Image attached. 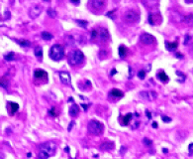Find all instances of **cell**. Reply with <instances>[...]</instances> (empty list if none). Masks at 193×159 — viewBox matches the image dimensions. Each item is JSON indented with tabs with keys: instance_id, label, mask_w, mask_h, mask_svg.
I'll use <instances>...</instances> for the list:
<instances>
[{
	"instance_id": "obj_1",
	"label": "cell",
	"mask_w": 193,
	"mask_h": 159,
	"mask_svg": "<svg viewBox=\"0 0 193 159\" xmlns=\"http://www.w3.org/2000/svg\"><path fill=\"white\" fill-rule=\"evenodd\" d=\"M91 37H92L93 40L99 41V42H101V43H106L109 41L110 35H109L108 30L104 29V28L98 27V28H96V29L92 30Z\"/></svg>"
},
{
	"instance_id": "obj_2",
	"label": "cell",
	"mask_w": 193,
	"mask_h": 159,
	"mask_svg": "<svg viewBox=\"0 0 193 159\" xmlns=\"http://www.w3.org/2000/svg\"><path fill=\"white\" fill-rule=\"evenodd\" d=\"M64 57V47L60 44H55L50 50V58L54 61H60Z\"/></svg>"
},
{
	"instance_id": "obj_3",
	"label": "cell",
	"mask_w": 193,
	"mask_h": 159,
	"mask_svg": "<svg viewBox=\"0 0 193 159\" xmlns=\"http://www.w3.org/2000/svg\"><path fill=\"white\" fill-rule=\"evenodd\" d=\"M84 61V55L80 50H75L71 52L68 56V64L72 67L78 66Z\"/></svg>"
},
{
	"instance_id": "obj_4",
	"label": "cell",
	"mask_w": 193,
	"mask_h": 159,
	"mask_svg": "<svg viewBox=\"0 0 193 159\" xmlns=\"http://www.w3.org/2000/svg\"><path fill=\"white\" fill-rule=\"evenodd\" d=\"M87 129L90 133L93 134V135H99V134H101L104 131V125L102 124L100 121L92 119L88 122Z\"/></svg>"
},
{
	"instance_id": "obj_5",
	"label": "cell",
	"mask_w": 193,
	"mask_h": 159,
	"mask_svg": "<svg viewBox=\"0 0 193 159\" xmlns=\"http://www.w3.org/2000/svg\"><path fill=\"white\" fill-rule=\"evenodd\" d=\"M124 21L128 23H137L140 19V13L137 10H128L125 12L124 16Z\"/></svg>"
},
{
	"instance_id": "obj_6",
	"label": "cell",
	"mask_w": 193,
	"mask_h": 159,
	"mask_svg": "<svg viewBox=\"0 0 193 159\" xmlns=\"http://www.w3.org/2000/svg\"><path fill=\"white\" fill-rule=\"evenodd\" d=\"M40 150H44V151H46L50 156H53L56 153V144L53 141L44 142L43 144L40 145Z\"/></svg>"
},
{
	"instance_id": "obj_7",
	"label": "cell",
	"mask_w": 193,
	"mask_h": 159,
	"mask_svg": "<svg viewBox=\"0 0 193 159\" xmlns=\"http://www.w3.org/2000/svg\"><path fill=\"white\" fill-rule=\"evenodd\" d=\"M42 11H43V7L41 5H34L29 10V16H30L32 19H36L42 13Z\"/></svg>"
},
{
	"instance_id": "obj_8",
	"label": "cell",
	"mask_w": 193,
	"mask_h": 159,
	"mask_svg": "<svg viewBox=\"0 0 193 159\" xmlns=\"http://www.w3.org/2000/svg\"><path fill=\"white\" fill-rule=\"evenodd\" d=\"M140 96H141L143 99H145L149 101H153L155 100L158 99V93L154 91H146V92H141L140 93Z\"/></svg>"
},
{
	"instance_id": "obj_9",
	"label": "cell",
	"mask_w": 193,
	"mask_h": 159,
	"mask_svg": "<svg viewBox=\"0 0 193 159\" xmlns=\"http://www.w3.org/2000/svg\"><path fill=\"white\" fill-rule=\"evenodd\" d=\"M141 42L145 45H153L155 42V38L151 34L144 33L141 35Z\"/></svg>"
},
{
	"instance_id": "obj_10",
	"label": "cell",
	"mask_w": 193,
	"mask_h": 159,
	"mask_svg": "<svg viewBox=\"0 0 193 159\" xmlns=\"http://www.w3.org/2000/svg\"><path fill=\"white\" fill-rule=\"evenodd\" d=\"M60 81L64 85H71V76H69V74L67 72H60Z\"/></svg>"
},
{
	"instance_id": "obj_11",
	"label": "cell",
	"mask_w": 193,
	"mask_h": 159,
	"mask_svg": "<svg viewBox=\"0 0 193 159\" xmlns=\"http://www.w3.org/2000/svg\"><path fill=\"white\" fill-rule=\"evenodd\" d=\"M34 77L36 79L39 80H47L48 79V74L47 72H45L42 69H36L34 72Z\"/></svg>"
},
{
	"instance_id": "obj_12",
	"label": "cell",
	"mask_w": 193,
	"mask_h": 159,
	"mask_svg": "<svg viewBox=\"0 0 193 159\" xmlns=\"http://www.w3.org/2000/svg\"><path fill=\"white\" fill-rule=\"evenodd\" d=\"M105 4L106 3L104 1H102V0H92L90 2V5L94 9H101V8H103L105 6Z\"/></svg>"
},
{
	"instance_id": "obj_13",
	"label": "cell",
	"mask_w": 193,
	"mask_h": 159,
	"mask_svg": "<svg viewBox=\"0 0 193 159\" xmlns=\"http://www.w3.org/2000/svg\"><path fill=\"white\" fill-rule=\"evenodd\" d=\"M7 108H9L10 115H14V113L19 109V104H16V103H12V101H9V103L7 104Z\"/></svg>"
},
{
	"instance_id": "obj_14",
	"label": "cell",
	"mask_w": 193,
	"mask_h": 159,
	"mask_svg": "<svg viewBox=\"0 0 193 159\" xmlns=\"http://www.w3.org/2000/svg\"><path fill=\"white\" fill-rule=\"evenodd\" d=\"M79 113V107L77 104H72L69 108V115L71 117H76Z\"/></svg>"
},
{
	"instance_id": "obj_15",
	"label": "cell",
	"mask_w": 193,
	"mask_h": 159,
	"mask_svg": "<svg viewBox=\"0 0 193 159\" xmlns=\"http://www.w3.org/2000/svg\"><path fill=\"white\" fill-rule=\"evenodd\" d=\"M114 148H115L114 142H111V141L103 142V143L100 145V149L101 150H111V149H114Z\"/></svg>"
},
{
	"instance_id": "obj_16",
	"label": "cell",
	"mask_w": 193,
	"mask_h": 159,
	"mask_svg": "<svg viewBox=\"0 0 193 159\" xmlns=\"http://www.w3.org/2000/svg\"><path fill=\"white\" fill-rule=\"evenodd\" d=\"M34 54L38 60H42L43 59V48L40 46H37L34 49Z\"/></svg>"
},
{
	"instance_id": "obj_17",
	"label": "cell",
	"mask_w": 193,
	"mask_h": 159,
	"mask_svg": "<svg viewBox=\"0 0 193 159\" xmlns=\"http://www.w3.org/2000/svg\"><path fill=\"white\" fill-rule=\"evenodd\" d=\"M166 48L167 49L168 51H170V52H172V51H174V50H176V48H177V46H178V44L177 43H170V42H167V41H166Z\"/></svg>"
},
{
	"instance_id": "obj_18",
	"label": "cell",
	"mask_w": 193,
	"mask_h": 159,
	"mask_svg": "<svg viewBox=\"0 0 193 159\" xmlns=\"http://www.w3.org/2000/svg\"><path fill=\"white\" fill-rule=\"evenodd\" d=\"M157 76H158V78L162 81V83H167L168 81V77L166 76V74L165 72H158L157 74Z\"/></svg>"
},
{
	"instance_id": "obj_19",
	"label": "cell",
	"mask_w": 193,
	"mask_h": 159,
	"mask_svg": "<svg viewBox=\"0 0 193 159\" xmlns=\"http://www.w3.org/2000/svg\"><path fill=\"white\" fill-rule=\"evenodd\" d=\"M110 96H112L114 97H122L123 96H124V93H123V92L119 91V89H114L110 92Z\"/></svg>"
},
{
	"instance_id": "obj_20",
	"label": "cell",
	"mask_w": 193,
	"mask_h": 159,
	"mask_svg": "<svg viewBox=\"0 0 193 159\" xmlns=\"http://www.w3.org/2000/svg\"><path fill=\"white\" fill-rule=\"evenodd\" d=\"M16 42H17L20 46L21 47H30L31 46V42L28 40H25V39H20V40H16Z\"/></svg>"
},
{
	"instance_id": "obj_21",
	"label": "cell",
	"mask_w": 193,
	"mask_h": 159,
	"mask_svg": "<svg viewBox=\"0 0 193 159\" xmlns=\"http://www.w3.org/2000/svg\"><path fill=\"white\" fill-rule=\"evenodd\" d=\"M132 119V113H128L127 115L122 117V124L123 125H128L129 122Z\"/></svg>"
},
{
	"instance_id": "obj_22",
	"label": "cell",
	"mask_w": 193,
	"mask_h": 159,
	"mask_svg": "<svg viewBox=\"0 0 193 159\" xmlns=\"http://www.w3.org/2000/svg\"><path fill=\"white\" fill-rule=\"evenodd\" d=\"M8 85H9V81L6 78V77H2V78H0V85H1L2 88L4 89H8Z\"/></svg>"
},
{
	"instance_id": "obj_23",
	"label": "cell",
	"mask_w": 193,
	"mask_h": 159,
	"mask_svg": "<svg viewBox=\"0 0 193 159\" xmlns=\"http://www.w3.org/2000/svg\"><path fill=\"white\" fill-rule=\"evenodd\" d=\"M41 36H42V38H43L44 40H46V41H50V40L53 39V37H54V36H53V35L50 33V32H47V31L42 32V34H41Z\"/></svg>"
},
{
	"instance_id": "obj_24",
	"label": "cell",
	"mask_w": 193,
	"mask_h": 159,
	"mask_svg": "<svg viewBox=\"0 0 193 159\" xmlns=\"http://www.w3.org/2000/svg\"><path fill=\"white\" fill-rule=\"evenodd\" d=\"M118 51H119V56H120L121 58H124L125 55H126V53H127V49H126V47L124 46V45L119 46Z\"/></svg>"
},
{
	"instance_id": "obj_25",
	"label": "cell",
	"mask_w": 193,
	"mask_h": 159,
	"mask_svg": "<svg viewBox=\"0 0 193 159\" xmlns=\"http://www.w3.org/2000/svg\"><path fill=\"white\" fill-rule=\"evenodd\" d=\"M4 59L6 61H13L15 59V53H13V52L7 53V54L4 55Z\"/></svg>"
},
{
	"instance_id": "obj_26",
	"label": "cell",
	"mask_w": 193,
	"mask_h": 159,
	"mask_svg": "<svg viewBox=\"0 0 193 159\" xmlns=\"http://www.w3.org/2000/svg\"><path fill=\"white\" fill-rule=\"evenodd\" d=\"M38 157H39V159H48L49 157H51V156L49 155L46 151H44V150H40Z\"/></svg>"
},
{
	"instance_id": "obj_27",
	"label": "cell",
	"mask_w": 193,
	"mask_h": 159,
	"mask_svg": "<svg viewBox=\"0 0 193 159\" xmlns=\"http://www.w3.org/2000/svg\"><path fill=\"white\" fill-rule=\"evenodd\" d=\"M75 22L78 24L79 26L83 27V28H86L88 25V22L87 21H83V20H75Z\"/></svg>"
},
{
	"instance_id": "obj_28",
	"label": "cell",
	"mask_w": 193,
	"mask_h": 159,
	"mask_svg": "<svg viewBox=\"0 0 193 159\" xmlns=\"http://www.w3.org/2000/svg\"><path fill=\"white\" fill-rule=\"evenodd\" d=\"M49 113H50V115H53V116H57V115H59V111H57L56 108H53L51 111L49 112Z\"/></svg>"
},
{
	"instance_id": "obj_29",
	"label": "cell",
	"mask_w": 193,
	"mask_h": 159,
	"mask_svg": "<svg viewBox=\"0 0 193 159\" xmlns=\"http://www.w3.org/2000/svg\"><path fill=\"white\" fill-rule=\"evenodd\" d=\"M48 14H49V16H50V17H52V18H56V15H57V13L56 12V10H53V9H49V10H48Z\"/></svg>"
},
{
	"instance_id": "obj_30",
	"label": "cell",
	"mask_w": 193,
	"mask_h": 159,
	"mask_svg": "<svg viewBox=\"0 0 193 159\" xmlns=\"http://www.w3.org/2000/svg\"><path fill=\"white\" fill-rule=\"evenodd\" d=\"M143 143L145 144L146 146H151V143H153V142H151V139H149V138H147V137H145L143 139Z\"/></svg>"
},
{
	"instance_id": "obj_31",
	"label": "cell",
	"mask_w": 193,
	"mask_h": 159,
	"mask_svg": "<svg viewBox=\"0 0 193 159\" xmlns=\"http://www.w3.org/2000/svg\"><path fill=\"white\" fill-rule=\"evenodd\" d=\"M138 77H139L140 79H145V77H146V72L144 71V70L139 71V72H138Z\"/></svg>"
},
{
	"instance_id": "obj_32",
	"label": "cell",
	"mask_w": 193,
	"mask_h": 159,
	"mask_svg": "<svg viewBox=\"0 0 193 159\" xmlns=\"http://www.w3.org/2000/svg\"><path fill=\"white\" fill-rule=\"evenodd\" d=\"M190 40H191V37H190V36H189V35H186V36H185V41H184V44L187 45L188 43L190 42Z\"/></svg>"
},
{
	"instance_id": "obj_33",
	"label": "cell",
	"mask_w": 193,
	"mask_h": 159,
	"mask_svg": "<svg viewBox=\"0 0 193 159\" xmlns=\"http://www.w3.org/2000/svg\"><path fill=\"white\" fill-rule=\"evenodd\" d=\"M162 120L165 122H170L171 119H170V117H168V116H162Z\"/></svg>"
},
{
	"instance_id": "obj_34",
	"label": "cell",
	"mask_w": 193,
	"mask_h": 159,
	"mask_svg": "<svg viewBox=\"0 0 193 159\" xmlns=\"http://www.w3.org/2000/svg\"><path fill=\"white\" fill-rule=\"evenodd\" d=\"M102 55H105V57H106V56L108 55V53L106 52V51L104 50V49H103V50H101V51H100V53H99V56H100V57H101Z\"/></svg>"
},
{
	"instance_id": "obj_35",
	"label": "cell",
	"mask_w": 193,
	"mask_h": 159,
	"mask_svg": "<svg viewBox=\"0 0 193 159\" xmlns=\"http://www.w3.org/2000/svg\"><path fill=\"white\" fill-rule=\"evenodd\" d=\"M73 125H75V121H72L71 123H69V125H68V131H71Z\"/></svg>"
},
{
	"instance_id": "obj_36",
	"label": "cell",
	"mask_w": 193,
	"mask_h": 159,
	"mask_svg": "<svg viewBox=\"0 0 193 159\" xmlns=\"http://www.w3.org/2000/svg\"><path fill=\"white\" fill-rule=\"evenodd\" d=\"M192 148H193V144L190 143V145H189V155L190 156H192Z\"/></svg>"
},
{
	"instance_id": "obj_37",
	"label": "cell",
	"mask_w": 193,
	"mask_h": 159,
	"mask_svg": "<svg viewBox=\"0 0 193 159\" xmlns=\"http://www.w3.org/2000/svg\"><path fill=\"white\" fill-rule=\"evenodd\" d=\"M117 73V71H116V69H113L112 70V73H111V76H113V75H115Z\"/></svg>"
},
{
	"instance_id": "obj_38",
	"label": "cell",
	"mask_w": 193,
	"mask_h": 159,
	"mask_svg": "<svg viewBox=\"0 0 193 159\" xmlns=\"http://www.w3.org/2000/svg\"><path fill=\"white\" fill-rule=\"evenodd\" d=\"M129 71H130V76H129V78H132V68L129 67Z\"/></svg>"
},
{
	"instance_id": "obj_39",
	"label": "cell",
	"mask_w": 193,
	"mask_h": 159,
	"mask_svg": "<svg viewBox=\"0 0 193 159\" xmlns=\"http://www.w3.org/2000/svg\"><path fill=\"white\" fill-rule=\"evenodd\" d=\"M126 148L124 147V146H123V147L121 148V154H122V155H123V154H124L125 153V151H124V150H125Z\"/></svg>"
},
{
	"instance_id": "obj_40",
	"label": "cell",
	"mask_w": 193,
	"mask_h": 159,
	"mask_svg": "<svg viewBox=\"0 0 193 159\" xmlns=\"http://www.w3.org/2000/svg\"><path fill=\"white\" fill-rule=\"evenodd\" d=\"M176 57H177V58H179V59H181V58H183V55L181 56V55L178 54V53H177V54H176Z\"/></svg>"
},
{
	"instance_id": "obj_41",
	"label": "cell",
	"mask_w": 193,
	"mask_h": 159,
	"mask_svg": "<svg viewBox=\"0 0 193 159\" xmlns=\"http://www.w3.org/2000/svg\"><path fill=\"white\" fill-rule=\"evenodd\" d=\"M0 159H4V155H3V153H0Z\"/></svg>"
},
{
	"instance_id": "obj_42",
	"label": "cell",
	"mask_w": 193,
	"mask_h": 159,
	"mask_svg": "<svg viewBox=\"0 0 193 159\" xmlns=\"http://www.w3.org/2000/svg\"><path fill=\"white\" fill-rule=\"evenodd\" d=\"M153 126H154V127H155V128H157V126H158V124H157V123H155V122H154V123H153Z\"/></svg>"
},
{
	"instance_id": "obj_43",
	"label": "cell",
	"mask_w": 193,
	"mask_h": 159,
	"mask_svg": "<svg viewBox=\"0 0 193 159\" xmlns=\"http://www.w3.org/2000/svg\"><path fill=\"white\" fill-rule=\"evenodd\" d=\"M166 159H177L176 157H173V156H170V157H168V158H166Z\"/></svg>"
},
{
	"instance_id": "obj_44",
	"label": "cell",
	"mask_w": 193,
	"mask_h": 159,
	"mask_svg": "<svg viewBox=\"0 0 193 159\" xmlns=\"http://www.w3.org/2000/svg\"><path fill=\"white\" fill-rule=\"evenodd\" d=\"M162 150H163V153H167V151H168V150H167V149H166V148H163Z\"/></svg>"
}]
</instances>
